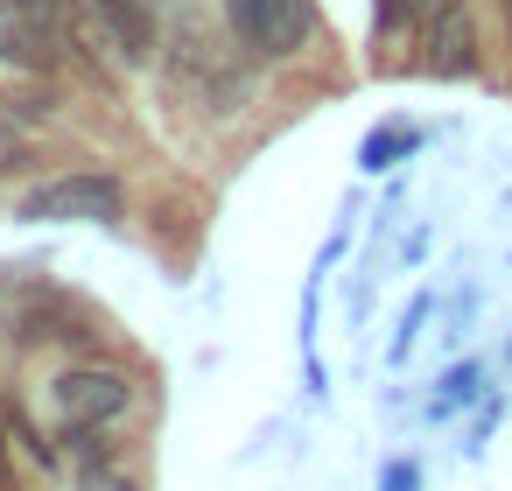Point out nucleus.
<instances>
[{
	"instance_id": "f257e3e1",
	"label": "nucleus",
	"mask_w": 512,
	"mask_h": 491,
	"mask_svg": "<svg viewBox=\"0 0 512 491\" xmlns=\"http://www.w3.org/2000/svg\"><path fill=\"white\" fill-rule=\"evenodd\" d=\"M127 379L120 372H106V365H71V372H57V386H50V407H57V421L71 428V435H106L120 414H127Z\"/></svg>"
},
{
	"instance_id": "f03ea898",
	"label": "nucleus",
	"mask_w": 512,
	"mask_h": 491,
	"mask_svg": "<svg viewBox=\"0 0 512 491\" xmlns=\"http://www.w3.org/2000/svg\"><path fill=\"white\" fill-rule=\"evenodd\" d=\"M225 22L253 57H288L309 36V0H225Z\"/></svg>"
},
{
	"instance_id": "7ed1b4c3",
	"label": "nucleus",
	"mask_w": 512,
	"mask_h": 491,
	"mask_svg": "<svg viewBox=\"0 0 512 491\" xmlns=\"http://www.w3.org/2000/svg\"><path fill=\"white\" fill-rule=\"evenodd\" d=\"M78 8H85V36L120 64H141L155 50V0H78Z\"/></svg>"
},
{
	"instance_id": "20e7f679",
	"label": "nucleus",
	"mask_w": 512,
	"mask_h": 491,
	"mask_svg": "<svg viewBox=\"0 0 512 491\" xmlns=\"http://www.w3.org/2000/svg\"><path fill=\"white\" fill-rule=\"evenodd\" d=\"M29 218H71V225L120 218V183H113V176H64V183H43V190L29 197Z\"/></svg>"
},
{
	"instance_id": "39448f33",
	"label": "nucleus",
	"mask_w": 512,
	"mask_h": 491,
	"mask_svg": "<svg viewBox=\"0 0 512 491\" xmlns=\"http://www.w3.org/2000/svg\"><path fill=\"white\" fill-rule=\"evenodd\" d=\"M421 43H428V71H442V78H456V71H470V15H463V0H442V8L421 22Z\"/></svg>"
},
{
	"instance_id": "423d86ee",
	"label": "nucleus",
	"mask_w": 512,
	"mask_h": 491,
	"mask_svg": "<svg viewBox=\"0 0 512 491\" xmlns=\"http://www.w3.org/2000/svg\"><path fill=\"white\" fill-rule=\"evenodd\" d=\"M0 64H15V71H50L57 64L43 29L22 15V0H0Z\"/></svg>"
},
{
	"instance_id": "0eeeda50",
	"label": "nucleus",
	"mask_w": 512,
	"mask_h": 491,
	"mask_svg": "<svg viewBox=\"0 0 512 491\" xmlns=\"http://www.w3.org/2000/svg\"><path fill=\"white\" fill-rule=\"evenodd\" d=\"M442 0H379V29H407V22H428Z\"/></svg>"
},
{
	"instance_id": "6e6552de",
	"label": "nucleus",
	"mask_w": 512,
	"mask_h": 491,
	"mask_svg": "<svg viewBox=\"0 0 512 491\" xmlns=\"http://www.w3.org/2000/svg\"><path fill=\"white\" fill-rule=\"evenodd\" d=\"M15 162H22V134L0 120V169H15Z\"/></svg>"
},
{
	"instance_id": "1a4fd4ad",
	"label": "nucleus",
	"mask_w": 512,
	"mask_h": 491,
	"mask_svg": "<svg viewBox=\"0 0 512 491\" xmlns=\"http://www.w3.org/2000/svg\"><path fill=\"white\" fill-rule=\"evenodd\" d=\"M505 8H512V0H505Z\"/></svg>"
}]
</instances>
